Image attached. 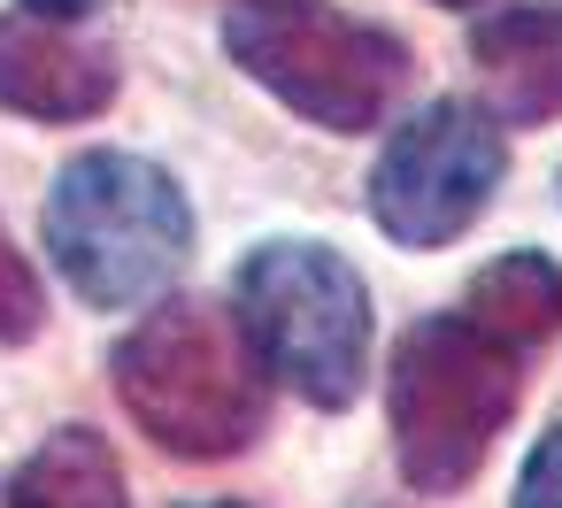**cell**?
Here are the masks:
<instances>
[{"instance_id": "cell-9", "label": "cell", "mask_w": 562, "mask_h": 508, "mask_svg": "<svg viewBox=\"0 0 562 508\" xmlns=\"http://www.w3.org/2000/svg\"><path fill=\"white\" fill-rule=\"evenodd\" d=\"M9 508H132L124 462L109 454L101 431L63 424V431L40 439V447L24 454V470L9 477Z\"/></svg>"}, {"instance_id": "cell-11", "label": "cell", "mask_w": 562, "mask_h": 508, "mask_svg": "<svg viewBox=\"0 0 562 508\" xmlns=\"http://www.w3.org/2000/svg\"><path fill=\"white\" fill-rule=\"evenodd\" d=\"M40 316H47V293H40V278H32V262L16 255V239H9V224H0V339H32L40 331Z\"/></svg>"}, {"instance_id": "cell-3", "label": "cell", "mask_w": 562, "mask_h": 508, "mask_svg": "<svg viewBox=\"0 0 562 508\" xmlns=\"http://www.w3.org/2000/svg\"><path fill=\"white\" fill-rule=\"evenodd\" d=\"M47 255L93 308L155 301L193 255V208L178 178L147 155L93 147L47 193Z\"/></svg>"}, {"instance_id": "cell-13", "label": "cell", "mask_w": 562, "mask_h": 508, "mask_svg": "<svg viewBox=\"0 0 562 508\" xmlns=\"http://www.w3.org/2000/svg\"><path fill=\"white\" fill-rule=\"evenodd\" d=\"M24 9H40V16H63V24H70V16H86V9H93V0H24Z\"/></svg>"}, {"instance_id": "cell-5", "label": "cell", "mask_w": 562, "mask_h": 508, "mask_svg": "<svg viewBox=\"0 0 562 508\" xmlns=\"http://www.w3.org/2000/svg\"><path fill=\"white\" fill-rule=\"evenodd\" d=\"M224 47L262 93L324 132H370L408 78V47L331 0H232Z\"/></svg>"}, {"instance_id": "cell-1", "label": "cell", "mask_w": 562, "mask_h": 508, "mask_svg": "<svg viewBox=\"0 0 562 508\" xmlns=\"http://www.w3.org/2000/svg\"><path fill=\"white\" fill-rule=\"evenodd\" d=\"M116 393L162 454H193V462H224L255 447L270 416L262 354L247 324L224 316L216 301H162L155 316H139L116 347Z\"/></svg>"}, {"instance_id": "cell-8", "label": "cell", "mask_w": 562, "mask_h": 508, "mask_svg": "<svg viewBox=\"0 0 562 508\" xmlns=\"http://www.w3.org/2000/svg\"><path fill=\"white\" fill-rule=\"evenodd\" d=\"M501 116L516 124H547L562 116V9L554 0H524V9H501L493 24H477L470 39Z\"/></svg>"}, {"instance_id": "cell-7", "label": "cell", "mask_w": 562, "mask_h": 508, "mask_svg": "<svg viewBox=\"0 0 562 508\" xmlns=\"http://www.w3.org/2000/svg\"><path fill=\"white\" fill-rule=\"evenodd\" d=\"M116 101V55L78 39L63 16H0V109L32 124H86Z\"/></svg>"}, {"instance_id": "cell-15", "label": "cell", "mask_w": 562, "mask_h": 508, "mask_svg": "<svg viewBox=\"0 0 562 508\" xmlns=\"http://www.w3.org/2000/svg\"><path fill=\"white\" fill-rule=\"evenodd\" d=\"M193 508H232V500H193Z\"/></svg>"}, {"instance_id": "cell-4", "label": "cell", "mask_w": 562, "mask_h": 508, "mask_svg": "<svg viewBox=\"0 0 562 508\" xmlns=\"http://www.w3.org/2000/svg\"><path fill=\"white\" fill-rule=\"evenodd\" d=\"M239 324L270 377L316 408H347L370 377V285L316 239H262L239 278Z\"/></svg>"}, {"instance_id": "cell-6", "label": "cell", "mask_w": 562, "mask_h": 508, "mask_svg": "<svg viewBox=\"0 0 562 508\" xmlns=\"http://www.w3.org/2000/svg\"><path fill=\"white\" fill-rule=\"evenodd\" d=\"M501 178H508L501 116H485L477 101H431L385 139L370 170V216L401 247H447L485 216Z\"/></svg>"}, {"instance_id": "cell-14", "label": "cell", "mask_w": 562, "mask_h": 508, "mask_svg": "<svg viewBox=\"0 0 562 508\" xmlns=\"http://www.w3.org/2000/svg\"><path fill=\"white\" fill-rule=\"evenodd\" d=\"M439 9H477V0H439Z\"/></svg>"}, {"instance_id": "cell-2", "label": "cell", "mask_w": 562, "mask_h": 508, "mask_svg": "<svg viewBox=\"0 0 562 508\" xmlns=\"http://www.w3.org/2000/svg\"><path fill=\"white\" fill-rule=\"evenodd\" d=\"M516 393H524V347L516 339H501L470 308L424 316L401 339L393 385H385L401 477L416 493H462L477 477V462L493 454V439L508 431Z\"/></svg>"}, {"instance_id": "cell-10", "label": "cell", "mask_w": 562, "mask_h": 508, "mask_svg": "<svg viewBox=\"0 0 562 508\" xmlns=\"http://www.w3.org/2000/svg\"><path fill=\"white\" fill-rule=\"evenodd\" d=\"M470 316L493 324L516 347H547L562 331V262L539 255V247H516V255L485 262L470 278Z\"/></svg>"}, {"instance_id": "cell-12", "label": "cell", "mask_w": 562, "mask_h": 508, "mask_svg": "<svg viewBox=\"0 0 562 508\" xmlns=\"http://www.w3.org/2000/svg\"><path fill=\"white\" fill-rule=\"evenodd\" d=\"M516 508H562V424L531 447V462L516 477Z\"/></svg>"}]
</instances>
